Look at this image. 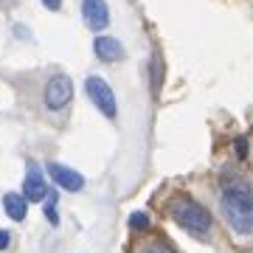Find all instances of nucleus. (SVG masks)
<instances>
[{"label":"nucleus","instance_id":"f257e3e1","mask_svg":"<svg viewBox=\"0 0 253 253\" xmlns=\"http://www.w3.org/2000/svg\"><path fill=\"white\" fill-rule=\"evenodd\" d=\"M222 214H225L228 225L234 228L236 234L248 236L253 231V200L248 186H231L222 191Z\"/></svg>","mask_w":253,"mask_h":253},{"label":"nucleus","instance_id":"f03ea898","mask_svg":"<svg viewBox=\"0 0 253 253\" xmlns=\"http://www.w3.org/2000/svg\"><path fill=\"white\" fill-rule=\"evenodd\" d=\"M169 214H172V219L183 228V231H189V234L197 236V239H206V236L211 234V225H214V222H211V214H208L200 203H194V200L177 197L172 203V208H169Z\"/></svg>","mask_w":253,"mask_h":253},{"label":"nucleus","instance_id":"7ed1b4c3","mask_svg":"<svg viewBox=\"0 0 253 253\" xmlns=\"http://www.w3.org/2000/svg\"><path fill=\"white\" fill-rule=\"evenodd\" d=\"M84 87H87V96H90V101L96 104V110L104 113V118H116L118 116L116 93L110 90V84L101 79V76H87Z\"/></svg>","mask_w":253,"mask_h":253},{"label":"nucleus","instance_id":"20e7f679","mask_svg":"<svg viewBox=\"0 0 253 253\" xmlns=\"http://www.w3.org/2000/svg\"><path fill=\"white\" fill-rule=\"evenodd\" d=\"M73 99V82L71 76H65V73H56L51 76L45 84V107L48 110H62L68 107Z\"/></svg>","mask_w":253,"mask_h":253},{"label":"nucleus","instance_id":"39448f33","mask_svg":"<svg viewBox=\"0 0 253 253\" xmlns=\"http://www.w3.org/2000/svg\"><path fill=\"white\" fill-rule=\"evenodd\" d=\"M82 17L87 23V28L101 31L110 26V9L104 0H82Z\"/></svg>","mask_w":253,"mask_h":253},{"label":"nucleus","instance_id":"423d86ee","mask_svg":"<svg viewBox=\"0 0 253 253\" xmlns=\"http://www.w3.org/2000/svg\"><path fill=\"white\" fill-rule=\"evenodd\" d=\"M48 174L56 186H62L65 191H82L84 189V177H82L76 169L71 166H62V163H48Z\"/></svg>","mask_w":253,"mask_h":253},{"label":"nucleus","instance_id":"0eeeda50","mask_svg":"<svg viewBox=\"0 0 253 253\" xmlns=\"http://www.w3.org/2000/svg\"><path fill=\"white\" fill-rule=\"evenodd\" d=\"M48 194V183L40 172L37 163H28V174H26V183H23V197L26 203H40V200Z\"/></svg>","mask_w":253,"mask_h":253},{"label":"nucleus","instance_id":"6e6552de","mask_svg":"<svg viewBox=\"0 0 253 253\" xmlns=\"http://www.w3.org/2000/svg\"><path fill=\"white\" fill-rule=\"evenodd\" d=\"M93 51H96V56H99L101 62H118V59H124V48L113 37H96Z\"/></svg>","mask_w":253,"mask_h":253},{"label":"nucleus","instance_id":"1a4fd4ad","mask_svg":"<svg viewBox=\"0 0 253 253\" xmlns=\"http://www.w3.org/2000/svg\"><path fill=\"white\" fill-rule=\"evenodd\" d=\"M3 211H6L14 222H23V219H26V211H28L26 197L17 194V191H9V194L3 197Z\"/></svg>","mask_w":253,"mask_h":253},{"label":"nucleus","instance_id":"9d476101","mask_svg":"<svg viewBox=\"0 0 253 253\" xmlns=\"http://www.w3.org/2000/svg\"><path fill=\"white\" fill-rule=\"evenodd\" d=\"M45 217L51 219V225H59V217H56V191H51V194H45Z\"/></svg>","mask_w":253,"mask_h":253},{"label":"nucleus","instance_id":"9b49d317","mask_svg":"<svg viewBox=\"0 0 253 253\" xmlns=\"http://www.w3.org/2000/svg\"><path fill=\"white\" fill-rule=\"evenodd\" d=\"M129 225L138 228V231H144V228H149V217H146L144 211H135V214L129 217Z\"/></svg>","mask_w":253,"mask_h":253},{"label":"nucleus","instance_id":"f8f14e48","mask_svg":"<svg viewBox=\"0 0 253 253\" xmlns=\"http://www.w3.org/2000/svg\"><path fill=\"white\" fill-rule=\"evenodd\" d=\"M141 253H172V251H169L163 242H146L144 248H141Z\"/></svg>","mask_w":253,"mask_h":253},{"label":"nucleus","instance_id":"ddd939ff","mask_svg":"<svg viewBox=\"0 0 253 253\" xmlns=\"http://www.w3.org/2000/svg\"><path fill=\"white\" fill-rule=\"evenodd\" d=\"M236 155H239V158H248V141H245V138H236Z\"/></svg>","mask_w":253,"mask_h":253},{"label":"nucleus","instance_id":"4468645a","mask_svg":"<svg viewBox=\"0 0 253 253\" xmlns=\"http://www.w3.org/2000/svg\"><path fill=\"white\" fill-rule=\"evenodd\" d=\"M9 245H11V234L9 231H0V251H6Z\"/></svg>","mask_w":253,"mask_h":253},{"label":"nucleus","instance_id":"2eb2a0df","mask_svg":"<svg viewBox=\"0 0 253 253\" xmlns=\"http://www.w3.org/2000/svg\"><path fill=\"white\" fill-rule=\"evenodd\" d=\"M42 3H45V9H51V11H56L62 6V0H42Z\"/></svg>","mask_w":253,"mask_h":253}]
</instances>
